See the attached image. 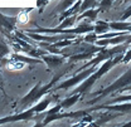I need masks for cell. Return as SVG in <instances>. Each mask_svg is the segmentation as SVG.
<instances>
[{"instance_id":"cell-18","label":"cell","mask_w":131,"mask_h":127,"mask_svg":"<svg viewBox=\"0 0 131 127\" xmlns=\"http://www.w3.org/2000/svg\"><path fill=\"white\" fill-rule=\"evenodd\" d=\"M33 10V8H28V9H24L20 11V14L16 16V24H20V25H24L27 24L28 21V14Z\"/></svg>"},{"instance_id":"cell-24","label":"cell","mask_w":131,"mask_h":127,"mask_svg":"<svg viewBox=\"0 0 131 127\" xmlns=\"http://www.w3.org/2000/svg\"><path fill=\"white\" fill-rule=\"evenodd\" d=\"M129 61H130V48H127V49H126V54L124 53L121 62H122V63H127Z\"/></svg>"},{"instance_id":"cell-23","label":"cell","mask_w":131,"mask_h":127,"mask_svg":"<svg viewBox=\"0 0 131 127\" xmlns=\"http://www.w3.org/2000/svg\"><path fill=\"white\" fill-rule=\"evenodd\" d=\"M96 39H97V34L93 32V30L86 33V37H83V38H82V40H83V42H86V43H91V44H93Z\"/></svg>"},{"instance_id":"cell-26","label":"cell","mask_w":131,"mask_h":127,"mask_svg":"<svg viewBox=\"0 0 131 127\" xmlns=\"http://www.w3.org/2000/svg\"><path fill=\"white\" fill-rule=\"evenodd\" d=\"M0 84H1V78H0Z\"/></svg>"},{"instance_id":"cell-9","label":"cell","mask_w":131,"mask_h":127,"mask_svg":"<svg viewBox=\"0 0 131 127\" xmlns=\"http://www.w3.org/2000/svg\"><path fill=\"white\" fill-rule=\"evenodd\" d=\"M130 39V32H126L120 34V35H116V37H111V38H100L96 39L93 44H96L98 47H108V45H117V44H121L126 40Z\"/></svg>"},{"instance_id":"cell-7","label":"cell","mask_w":131,"mask_h":127,"mask_svg":"<svg viewBox=\"0 0 131 127\" xmlns=\"http://www.w3.org/2000/svg\"><path fill=\"white\" fill-rule=\"evenodd\" d=\"M35 112L33 108L29 110H25L23 112H19L16 114H12V116H8V117H3L0 118V125L3 123H12V122H18V121H34L35 118Z\"/></svg>"},{"instance_id":"cell-13","label":"cell","mask_w":131,"mask_h":127,"mask_svg":"<svg viewBox=\"0 0 131 127\" xmlns=\"http://www.w3.org/2000/svg\"><path fill=\"white\" fill-rule=\"evenodd\" d=\"M110 29H112L115 32H130L131 30V24L127 21L125 23V20H118V21H111L108 23Z\"/></svg>"},{"instance_id":"cell-10","label":"cell","mask_w":131,"mask_h":127,"mask_svg":"<svg viewBox=\"0 0 131 127\" xmlns=\"http://www.w3.org/2000/svg\"><path fill=\"white\" fill-rule=\"evenodd\" d=\"M100 110H108V111H114V112H118V113H130L131 110V105L130 102H124L121 105H101V106H95V107H91L88 108L87 111H100Z\"/></svg>"},{"instance_id":"cell-6","label":"cell","mask_w":131,"mask_h":127,"mask_svg":"<svg viewBox=\"0 0 131 127\" xmlns=\"http://www.w3.org/2000/svg\"><path fill=\"white\" fill-rule=\"evenodd\" d=\"M18 28L16 16H6L0 13V33L4 34L8 39H12L13 32Z\"/></svg>"},{"instance_id":"cell-17","label":"cell","mask_w":131,"mask_h":127,"mask_svg":"<svg viewBox=\"0 0 131 127\" xmlns=\"http://www.w3.org/2000/svg\"><path fill=\"white\" fill-rule=\"evenodd\" d=\"M98 3H100L98 0H82L81 5H80V13L87 10V9H91V8H97Z\"/></svg>"},{"instance_id":"cell-8","label":"cell","mask_w":131,"mask_h":127,"mask_svg":"<svg viewBox=\"0 0 131 127\" xmlns=\"http://www.w3.org/2000/svg\"><path fill=\"white\" fill-rule=\"evenodd\" d=\"M39 58L43 61V63L47 64L49 71L58 69V68H61V67L66 63V57L61 55V54H52V53L47 54V53H46V54L40 55Z\"/></svg>"},{"instance_id":"cell-20","label":"cell","mask_w":131,"mask_h":127,"mask_svg":"<svg viewBox=\"0 0 131 127\" xmlns=\"http://www.w3.org/2000/svg\"><path fill=\"white\" fill-rule=\"evenodd\" d=\"M76 0H62L58 5H57V8H56V13H62V11H64L66 9H68L73 3H74Z\"/></svg>"},{"instance_id":"cell-4","label":"cell","mask_w":131,"mask_h":127,"mask_svg":"<svg viewBox=\"0 0 131 127\" xmlns=\"http://www.w3.org/2000/svg\"><path fill=\"white\" fill-rule=\"evenodd\" d=\"M96 69H97V65H90V67L82 69L80 72L72 74L68 79L63 80V82H61V83H58V84H56V86H53L52 89H50V92L54 93V92H57V91H59V89H68L69 87H74V86H77L78 83H81L82 80L86 79V78H87L91 73H93Z\"/></svg>"},{"instance_id":"cell-2","label":"cell","mask_w":131,"mask_h":127,"mask_svg":"<svg viewBox=\"0 0 131 127\" xmlns=\"http://www.w3.org/2000/svg\"><path fill=\"white\" fill-rule=\"evenodd\" d=\"M61 77H62V73L58 74V76H56V78H53V79L50 80L49 83H47V84L38 83L37 86H34L32 89L27 93V96H24V97L19 101V103H18V108L25 110V108H28L29 106H32L34 102L39 101L44 95H47V93L50 92L52 87L57 84V82H58V79H59Z\"/></svg>"},{"instance_id":"cell-16","label":"cell","mask_w":131,"mask_h":127,"mask_svg":"<svg viewBox=\"0 0 131 127\" xmlns=\"http://www.w3.org/2000/svg\"><path fill=\"white\" fill-rule=\"evenodd\" d=\"M4 67H6L9 71H20V69H23V68L25 67V64L19 62V61H14V59L9 58V59L5 61Z\"/></svg>"},{"instance_id":"cell-5","label":"cell","mask_w":131,"mask_h":127,"mask_svg":"<svg viewBox=\"0 0 131 127\" xmlns=\"http://www.w3.org/2000/svg\"><path fill=\"white\" fill-rule=\"evenodd\" d=\"M88 114V111H76V112H54V113H48L44 116L43 121L40 122V126H46L49 125L50 122L53 121H57V120H62V118H81L83 116Z\"/></svg>"},{"instance_id":"cell-22","label":"cell","mask_w":131,"mask_h":127,"mask_svg":"<svg viewBox=\"0 0 131 127\" xmlns=\"http://www.w3.org/2000/svg\"><path fill=\"white\" fill-rule=\"evenodd\" d=\"M114 6V0H102V1H100L98 3V10L100 11H107L108 9H111Z\"/></svg>"},{"instance_id":"cell-21","label":"cell","mask_w":131,"mask_h":127,"mask_svg":"<svg viewBox=\"0 0 131 127\" xmlns=\"http://www.w3.org/2000/svg\"><path fill=\"white\" fill-rule=\"evenodd\" d=\"M9 52H10V47L4 42V39L0 37V61L3 59V58H5L8 54H9Z\"/></svg>"},{"instance_id":"cell-15","label":"cell","mask_w":131,"mask_h":127,"mask_svg":"<svg viewBox=\"0 0 131 127\" xmlns=\"http://www.w3.org/2000/svg\"><path fill=\"white\" fill-rule=\"evenodd\" d=\"M96 24L93 25V32L96 34H103V33H107L110 30V27H108V23L107 21H103V20H95Z\"/></svg>"},{"instance_id":"cell-25","label":"cell","mask_w":131,"mask_h":127,"mask_svg":"<svg viewBox=\"0 0 131 127\" xmlns=\"http://www.w3.org/2000/svg\"><path fill=\"white\" fill-rule=\"evenodd\" d=\"M130 18V8H127V10H126V14L124 13V15L121 16V20H125V19H129Z\"/></svg>"},{"instance_id":"cell-12","label":"cell","mask_w":131,"mask_h":127,"mask_svg":"<svg viewBox=\"0 0 131 127\" xmlns=\"http://www.w3.org/2000/svg\"><path fill=\"white\" fill-rule=\"evenodd\" d=\"M10 58L12 59H14V61H19V62H21V63H24L25 65L28 64V65H33V64H40L43 63V61L40 59V58H34V57H24V55H21V54H19V53H13L12 55H10Z\"/></svg>"},{"instance_id":"cell-3","label":"cell","mask_w":131,"mask_h":127,"mask_svg":"<svg viewBox=\"0 0 131 127\" xmlns=\"http://www.w3.org/2000/svg\"><path fill=\"white\" fill-rule=\"evenodd\" d=\"M130 82H131V69L129 68V69L126 71V73L122 74L117 80H115L112 84H110L108 87H106L103 91L97 92L98 97L96 98V99H93V101H90L88 105H93V103L98 102L101 98L107 97V96L112 95V93H115V92H124L125 88H130Z\"/></svg>"},{"instance_id":"cell-14","label":"cell","mask_w":131,"mask_h":127,"mask_svg":"<svg viewBox=\"0 0 131 127\" xmlns=\"http://www.w3.org/2000/svg\"><path fill=\"white\" fill-rule=\"evenodd\" d=\"M80 98H81V95H80V93H73V95H71L69 97H67L66 99L61 101L59 105H61L62 110H63V108H64V110H68V108H71L74 103H77V102L80 101Z\"/></svg>"},{"instance_id":"cell-1","label":"cell","mask_w":131,"mask_h":127,"mask_svg":"<svg viewBox=\"0 0 131 127\" xmlns=\"http://www.w3.org/2000/svg\"><path fill=\"white\" fill-rule=\"evenodd\" d=\"M122 55H124V53H118V54H115L114 57H110V58H107L106 61H103L105 63L102 64L101 67H97V69H96L93 73H91V74L80 84V87H77L71 95H73V93H80L81 96H84V95H87V93H90V91H91V88L93 87V84H95L102 76H105L112 67H115L117 63L121 62Z\"/></svg>"},{"instance_id":"cell-11","label":"cell","mask_w":131,"mask_h":127,"mask_svg":"<svg viewBox=\"0 0 131 127\" xmlns=\"http://www.w3.org/2000/svg\"><path fill=\"white\" fill-rule=\"evenodd\" d=\"M98 13H100L98 8H91V9H87V10L82 11V13H80V14H77V16H76V21H78V20H81V19H87L88 21L93 23V21L97 19Z\"/></svg>"},{"instance_id":"cell-19","label":"cell","mask_w":131,"mask_h":127,"mask_svg":"<svg viewBox=\"0 0 131 127\" xmlns=\"http://www.w3.org/2000/svg\"><path fill=\"white\" fill-rule=\"evenodd\" d=\"M76 16L77 15H69L66 16L64 19L61 20V24L58 25V28H67V27H72L76 23Z\"/></svg>"}]
</instances>
